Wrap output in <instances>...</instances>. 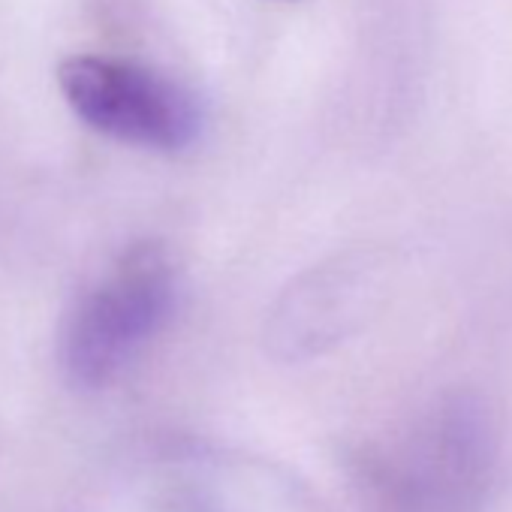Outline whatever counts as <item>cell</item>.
I'll return each instance as SVG.
<instances>
[{
    "instance_id": "6da1fadb",
    "label": "cell",
    "mask_w": 512,
    "mask_h": 512,
    "mask_svg": "<svg viewBox=\"0 0 512 512\" xmlns=\"http://www.w3.org/2000/svg\"><path fill=\"white\" fill-rule=\"evenodd\" d=\"M178 299V269L163 244L142 241L82 296L61 338V365L79 389L109 386L166 326Z\"/></svg>"
},
{
    "instance_id": "7a4b0ae2",
    "label": "cell",
    "mask_w": 512,
    "mask_h": 512,
    "mask_svg": "<svg viewBox=\"0 0 512 512\" xmlns=\"http://www.w3.org/2000/svg\"><path fill=\"white\" fill-rule=\"evenodd\" d=\"M67 106L97 133L148 151H187L202 130L199 103L178 82L130 61L79 55L61 64Z\"/></svg>"
},
{
    "instance_id": "3957f363",
    "label": "cell",
    "mask_w": 512,
    "mask_h": 512,
    "mask_svg": "<svg viewBox=\"0 0 512 512\" xmlns=\"http://www.w3.org/2000/svg\"><path fill=\"white\" fill-rule=\"evenodd\" d=\"M377 281L368 253L338 256L335 263L311 269L281 299L272 320V344L287 356H314L338 341L362 314Z\"/></svg>"
}]
</instances>
